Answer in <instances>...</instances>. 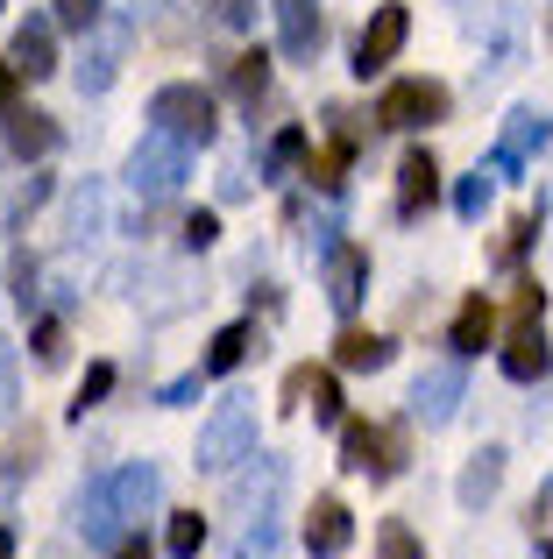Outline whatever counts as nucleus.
<instances>
[{"label":"nucleus","mask_w":553,"mask_h":559,"mask_svg":"<svg viewBox=\"0 0 553 559\" xmlns=\"http://www.w3.org/2000/svg\"><path fill=\"white\" fill-rule=\"evenodd\" d=\"M276 164H298V156H313V150H305V135H298V128H284V135H276Z\"/></svg>","instance_id":"f704fd0d"},{"label":"nucleus","mask_w":553,"mask_h":559,"mask_svg":"<svg viewBox=\"0 0 553 559\" xmlns=\"http://www.w3.org/2000/svg\"><path fill=\"white\" fill-rule=\"evenodd\" d=\"M490 178H497V170H475L469 185L455 191V205H461V219H483V205H490Z\"/></svg>","instance_id":"7c9ffc66"},{"label":"nucleus","mask_w":553,"mask_h":559,"mask_svg":"<svg viewBox=\"0 0 553 559\" xmlns=\"http://www.w3.org/2000/svg\"><path fill=\"white\" fill-rule=\"evenodd\" d=\"M526 241H532V219H518V227H511V241H504L497 255H504V262H518V255H526Z\"/></svg>","instance_id":"e433bc0d"},{"label":"nucleus","mask_w":553,"mask_h":559,"mask_svg":"<svg viewBox=\"0 0 553 559\" xmlns=\"http://www.w3.org/2000/svg\"><path fill=\"white\" fill-rule=\"evenodd\" d=\"M376 559H426V552H419L412 524H384V532H376Z\"/></svg>","instance_id":"a878e982"},{"label":"nucleus","mask_w":553,"mask_h":559,"mask_svg":"<svg viewBox=\"0 0 553 559\" xmlns=\"http://www.w3.org/2000/svg\"><path fill=\"white\" fill-rule=\"evenodd\" d=\"M376 121H384V128H433V121H447V85L440 79H398V85H384Z\"/></svg>","instance_id":"423d86ee"},{"label":"nucleus","mask_w":553,"mask_h":559,"mask_svg":"<svg viewBox=\"0 0 553 559\" xmlns=\"http://www.w3.org/2000/svg\"><path fill=\"white\" fill-rule=\"evenodd\" d=\"M497 481H504V447H475L469 467H461V481H455L461 510H483L490 496H497Z\"/></svg>","instance_id":"a211bd4d"},{"label":"nucleus","mask_w":553,"mask_h":559,"mask_svg":"<svg viewBox=\"0 0 553 559\" xmlns=\"http://www.w3.org/2000/svg\"><path fill=\"white\" fill-rule=\"evenodd\" d=\"M313 418L348 425V418H341V382H333V376H319V369H313Z\"/></svg>","instance_id":"c85d7f7f"},{"label":"nucleus","mask_w":553,"mask_h":559,"mask_svg":"<svg viewBox=\"0 0 553 559\" xmlns=\"http://www.w3.org/2000/svg\"><path fill=\"white\" fill-rule=\"evenodd\" d=\"M362 290H369V248L333 241V248H327V305H333L341 319H355Z\"/></svg>","instance_id":"1a4fd4ad"},{"label":"nucleus","mask_w":553,"mask_h":559,"mask_svg":"<svg viewBox=\"0 0 553 559\" xmlns=\"http://www.w3.org/2000/svg\"><path fill=\"white\" fill-rule=\"evenodd\" d=\"M14 85H22V71L8 64V71H0V107H14Z\"/></svg>","instance_id":"4c0bfd02"},{"label":"nucleus","mask_w":553,"mask_h":559,"mask_svg":"<svg viewBox=\"0 0 553 559\" xmlns=\"http://www.w3.org/2000/svg\"><path fill=\"white\" fill-rule=\"evenodd\" d=\"M227 85H235L242 99H263V85H270V57H263V50L235 57V64H227Z\"/></svg>","instance_id":"4be33fe9"},{"label":"nucleus","mask_w":553,"mask_h":559,"mask_svg":"<svg viewBox=\"0 0 553 559\" xmlns=\"http://www.w3.org/2000/svg\"><path fill=\"white\" fill-rule=\"evenodd\" d=\"M546 369H553V347H546V333H540V326L511 333V347H504V376H511V382H540Z\"/></svg>","instance_id":"6ab92c4d"},{"label":"nucleus","mask_w":553,"mask_h":559,"mask_svg":"<svg viewBox=\"0 0 553 559\" xmlns=\"http://www.w3.org/2000/svg\"><path fill=\"white\" fill-rule=\"evenodd\" d=\"M93 227H99V185L85 178L79 199H71V234H93Z\"/></svg>","instance_id":"2f4dec72"},{"label":"nucleus","mask_w":553,"mask_h":559,"mask_svg":"<svg viewBox=\"0 0 553 559\" xmlns=\"http://www.w3.org/2000/svg\"><path fill=\"white\" fill-rule=\"evenodd\" d=\"M57 28H79V36H93V28H99V0H57Z\"/></svg>","instance_id":"c756f323"},{"label":"nucleus","mask_w":553,"mask_h":559,"mask_svg":"<svg viewBox=\"0 0 553 559\" xmlns=\"http://www.w3.org/2000/svg\"><path fill=\"white\" fill-rule=\"evenodd\" d=\"M348 538H355V518H348V503H341V496H319L313 518H305V552H313V559H341Z\"/></svg>","instance_id":"f8f14e48"},{"label":"nucleus","mask_w":553,"mask_h":559,"mask_svg":"<svg viewBox=\"0 0 553 559\" xmlns=\"http://www.w3.org/2000/svg\"><path fill=\"white\" fill-rule=\"evenodd\" d=\"M270 8H276V50L313 57L319 50V0H270Z\"/></svg>","instance_id":"2eb2a0df"},{"label":"nucleus","mask_w":553,"mask_h":559,"mask_svg":"<svg viewBox=\"0 0 553 559\" xmlns=\"http://www.w3.org/2000/svg\"><path fill=\"white\" fill-rule=\"evenodd\" d=\"M433 199H440V164H433L426 150H412L398 164V219H419Z\"/></svg>","instance_id":"4468645a"},{"label":"nucleus","mask_w":553,"mask_h":559,"mask_svg":"<svg viewBox=\"0 0 553 559\" xmlns=\"http://www.w3.org/2000/svg\"><path fill=\"white\" fill-rule=\"evenodd\" d=\"M43 559H64V546H50V552H43Z\"/></svg>","instance_id":"a19ab883"},{"label":"nucleus","mask_w":553,"mask_h":559,"mask_svg":"<svg viewBox=\"0 0 553 559\" xmlns=\"http://www.w3.org/2000/svg\"><path fill=\"white\" fill-rule=\"evenodd\" d=\"M8 150L22 156V164H36V156L57 150V121L43 107H8Z\"/></svg>","instance_id":"dca6fc26"},{"label":"nucleus","mask_w":553,"mask_h":559,"mask_svg":"<svg viewBox=\"0 0 553 559\" xmlns=\"http://www.w3.org/2000/svg\"><path fill=\"white\" fill-rule=\"evenodd\" d=\"M107 390H114V369H107V361H93V369H85V382H79V396H71V418H85V411H93Z\"/></svg>","instance_id":"393cba45"},{"label":"nucleus","mask_w":553,"mask_h":559,"mask_svg":"<svg viewBox=\"0 0 553 559\" xmlns=\"http://www.w3.org/2000/svg\"><path fill=\"white\" fill-rule=\"evenodd\" d=\"M461 390H469V376H461V361H440V369H426L412 382V411L426 418V432L433 425H447L461 411Z\"/></svg>","instance_id":"9b49d317"},{"label":"nucleus","mask_w":553,"mask_h":559,"mask_svg":"<svg viewBox=\"0 0 553 559\" xmlns=\"http://www.w3.org/2000/svg\"><path fill=\"white\" fill-rule=\"evenodd\" d=\"M14 298H22V312L36 305V262H22V270H14Z\"/></svg>","instance_id":"c9c22d12"},{"label":"nucleus","mask_w":553,"mask_h":559,"mask_svg":"<svg viewBox=\"0 0 553 559\" xmlns=\"http://www.w3.org/2000/svg\"><path fill=\"white\" fill-rule=\"evenodd\" d=\"M150 121L170 128L178 142H192V150H207L213 128H221V121H213V93H199V85H185V79H178V85H156Z\"/></svg>","instance_id":"20e7f679"},{"label":"nucleus","mask_w":553,"mask_h":559,"mask_svg":"<svg viewBox=\"0 0 553 559\" xmlns=\"http://www.w3.org/2000/svg\"><path fill=\"white\" fill-rule=\"evenodd\" d=\"M185 178H192V142H178L170 128H150V135L136 142V156H128V185H136V199H170Z\"/></svg>","instance_id":"f03ea898"},{"label":"nucleus","mask_w":553,"mask_h":559,"mask_svg":"<svg viewBox=\"0 0 553 559\" xmlns=\"http://www.w3.org/2000/svg\"><path fill=\"white\" fill-rule=\"evenodd\" d=\"M546 559H553V552H546Z\"/></svg>","instance_id":"79ce46f5"},{"label":"nucleus","mask_w":553,"mask_h":559,"mask_svg":"<svg viewBox=\"0 0 553 559\" xmlns=\"http://www.w3.org/2000/svg\"><path fill=\"white\" fill-rule=\"evenodd\" d=\"M546 114L540 107H511L504 114V135H497V156H490V170H518V164H532V156L546 150Z\"/></svg>","instance_id":"9d476101"},{"label":"nucleus","mask_w":553,"mask_h":559,"mask_svg":"<svg viewBox=\"0 0 553 559\" xmlns=\"http://www.w3.org/2000/svg\"><path fill=\"white\" fill-rule=\"evenodd\" d=\"M404 36H412V8H398V0H390V8H376L369 28H362V43H355V71H362V79H376V71L404 50Z\"/></svg>","instance_id":"0eeeda50"},{"label":"nucleus","mask_w":553,"mask_h":559,"mask_svg":"<svg viewBox=\"0 0 553 559\" xmlns=\"http://www.w3.org/2000/svg\"><path fill=\"white\" fill-rule=\"evenodd\" d=\"M14 71H22V79H50L57 71V22L50 14H28V22L14 28Z\"/></svg>","instance_id":"ddd939ff"},{"label":"nucleus","mask_w":553,"mask_h":559,"mask_svg":"<svg viewBox=\"0 0 553 559\" xmlns=\"http://www.w3.org/2000/svg\"><path fill=\"white\" fill-rule=\"evenodd\" d=\"M213 22H221V28H249L256 22V0H213Z\"/></svg>","instance_id":"72a5a7b5"},{"label":"nucleus","mask_w":553,"mask_h":559,"mask_svg":"<svg viewBox=\"0 0 553 559\" xmlns=\"http://www.w3.org/2000/svg\"><path fill=\"white\" fill-rule=\"evenodd\" d=\"M0 559H14V532H0Z\"/></svg>","instance_id":"ea45409f"},{"label":"nucleus","mask_w":553,"mask_h":559,"mask_svg":"<svg viewBox=\"0 0 553 559\" xmlns=\"http://www.w3.org/2000/svg\"><path fill=\"white\" fill-rule=\"evenodd\" d=\"M235 461H256V411L249 396H227L199 432V475H227Z\"/></svg>","instance_id":"7ed1b4c3"},{"label":"nucleus","mask_w":553,"mask_h":559,"mask_svg":"<svg viewBox=\"0 0 553 559\" xmlns=\"http://www.w3.org/2000/svg\"><path fill=\"white\" fill-rule=\"evenodd\" d=\"M28 347H36V361H43V369H57V361H64V326H57V319H36Z\"/></svg>","instance_id":"cd10ccee"},{"label":"nucleus","mask_w":553,"mask_h":559,"mask_svg":"<svg viewBox=\"0 0 553 559\" xmlns=\"http://www.w3.org/2000/svg\"><path fill=\"white\" fill-rule=\"evenodd\" d=\"M341 170H348V142H327V150H313V156H305V178H313L319 191H333V185H341Z\"/></svg>","instance_id":"b1692460"},{"label":"nucleus","mask_w":553,"mask_h":559,"mask_svg":"<svg viewBox=\"0 0 553 559\" xmlns=\"http://www.w3.org/2000/svg\"><path fill=\"white\" fill-rule=\"evenodd\" d=\"M114 559H150V546H136V538H128V546H121V552H114Z\"/></svg>","instance_id":"58836bf2"},{"label":"nucleus","mask_w":553,"mask_h":559,"mask_svg":"<svg viewBox=\"0 0 553 559\" xmlns=\"http://www.w3.org/2000/svg\"><path fill=\"white\" fill-rule=\"evenodd\" d=\"M341 467H355V475H369V481H390L404 467V432H384V425H369V418H348L341 425Z\"/></svg>","instance_id":"39448f33"},{"label":"nucleus","mask_w":553,"mask_h":559,"mask_svg":"<svg viewBox=\"0 0 553 559\" xmlns=\"http://www.w3.org/2000/svg\"><path fill=\"white\" fill-rule=\"evenodd\" d=\"M221 241V213H192L185 219V248H213Z\"/></svg>","instance_id":"473e14b6"},{"label":"nucleus","mask_w":553,"mask_h":559,"mask_svg":"<svg viewBox=\"0 0 553 559\" xmlns=\"http://www.w3.org/2000/svg\"><path fill=\"white\" fill-rule=\"evenodd\" d=\"M156 496H164V475H156V461H128V467H114V475H99V481H85L79 489V532H85V546H99V552H121L128 546V524H142L156 510Z\"/></svg>","instance_id":"f257e3e1"},{"label":"nucleus","mask_w":553,"mask_h":559,"mask_svg":"<svg viewBox=\"0 0 553 559\" xmlns=\"http://www.w3.org/2000/svg\"><path fill=\"white\" fill-rule=\"evenodd\" d=\"M333 361H341V369H355V376H376V369H390V341H384V333L348 326L341 341H333Z\"/></svg>","instance_id":"aec40b11"},{"label":"nucleus","mask_w":553,"mask_h":559,"mask_svg":"<svg viewBox=\"0 0 553 559\" xmlns=\"http://www.w3.org/2000/svg\"><path fill=\"white\" fill-rule=\"evenodd\" d=\"M121 50H128V22H107V28H93V43H85L79 71H71L85 99H99L114 79H121Z\"/></svg>","instance_id":"6e6552de"},{"label":"nucleus","mask_w":553,"mask_h":559,"mask_svg":"<svg viewBox=\"0 0 553 559\" xmlns=\"http://www.w3.org/2000/svg\"><path fill=\"white\" fill-rule=\"evenodd\" d=\"M249 341H256V326H249V319H235V326H221V333H213V347H207V361H199V369H207V376H227V369H242V355H249Z\"/></svg>","instance_id":"412c9836"},{"label":"nucleus","mask_w":553,"mask_h":559,"mask_svg":"<svg viewBox=\"0 0 553 559\" xmlns=\"http://www.w3.org/2000/svg\"><path fill=\"white\" fill-rule=\"evenodd\" d=\"M14 404H22V369H14V347L0 341V425L14 418Z\"/></svg>","instance_id":"bb28decb"},{"label":"nucleus","mask_w":553,"mask_h":559,"mask_svg":"<svg viewBox=\"0 0 553 559\" xmlns=\"http://www.w3.org/2000/svg\"><path fill=\"white\" fill-rule=\"evenodd\" d=\"M199 546H207V518H199V510H178V518H170V559H199Z\"/></svg>","instance_id":"5701e85b"},{"label":"nucleus","mask_w":553,"mask_h":559,"mask_svg":"<svg viewBox=\"0 0 553 559\" xmlns=\"http://www.w3.org/2000/svg\"><path fill=\"white\" fill-rule=\"evenodd\" d=\"M490 326H497V305L475 290V298H461V312H455V333H447V347H455V361H469V355H483L490 347Z\"/></svg>","instance_id":"f3484780"}]
</instances>
